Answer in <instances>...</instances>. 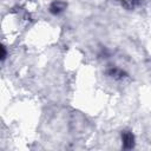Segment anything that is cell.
Masks as SVG:
<instances>
[{"instance_id": "1", "label": "cell", "mask_w": 151, "mask_h": 151, "mask_svg": "<svg viewBox=\"0 0 151 151\" xmlns=\"http://www.w3.org/2000/svg\"><path fill=\"white\" fill-rule=\"evenodd\" d=\"M123 140H124V146L126 149H130L133 146V136L129 132H125L123 136Z\"/></svg>"}, {"instance_id": "2", "label": "cell", "mask_w": 151, "mask_h": 151, "mask_svg": "<svg viewBox=\"0 0 151 151\" xmlns=\"http://www.w3.org/2000/svg\"><path fill=\"white\" fill-rule=\"evenodd\" d=\"M63 9H64V5H61V4H59V2H54V4L52 5V7H51V12L54 13V14L59 13V12L63 11Z\"/></svg>"}]
</instances>
